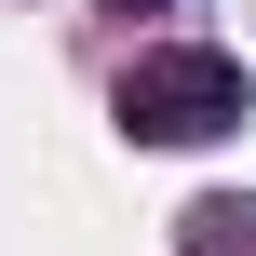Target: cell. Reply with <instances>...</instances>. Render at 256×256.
I'll return each mask as SVG.
<instances>
[{
	"label": "cell",
	"instance_id": "1",
	"mask_svg": "<svg viewBox=\"0 0 256 256\" xmlns=\"http://www.w3.org/2000/svg\"><path fill=\"white\" fill-rule=\"evenodd\" d=\"M256 94H243V54H216V40H162V54H135L122 81H108V122L135 135V148H202V135H230Z\"/></svg>",
	"mask_w": 256,
	"mask_h": 256
},
{
	"label": "cell",
	"instance_id": "2",
	"mask_svg": "<svg viewBox=\"0 0 256 256\" xmlns=\"http://www.w3.org/2000/svg\"><path fill=\"white\" fill-rule=\"evenodd\" d=\"M189 256H256V202H189Z\"/></svg>",
	"mask_w": 256,
	"mask_h": 256
}]
</instances>
